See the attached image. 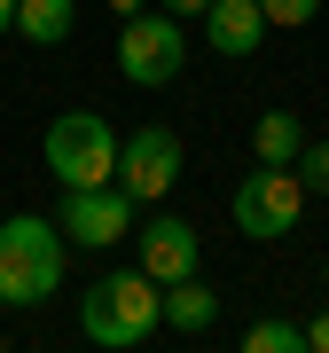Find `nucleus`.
Segmentation results:
<instances>
[{
	"label": "nucleus",
	"instance_id": "2eb2a0df",
	"mask_svg": "<svg viewBox=\"0 0 329 353\" xmlns=\"http://www.w3.org/2000/svg\"><path fill=\"white\" fill-rule=\"evenodd\" d=\"M259 8H266V24H314L321 0H259Z\"/></svg>",
	"mask_w": 329,
	"mask_h": 353
},
{
	"label": "nucleus",
	"instance_id": "6e6552de",
	"mask_svg": "<svg viewBox=\"0 0 329 353\" xmlns=\"http://www.w3.org/2000/svg\"><path fill=\"white\" fill-rule=\"evenodd\" d=\"M134 243H141V275H157V283H180V275H196V259H204L196 228L180 220V212H157L149 228H134Z\"/></svg>",
	"mask_w": 329,
	"mask_h": 353
},
{
	"label": "nucleus",
	"instance_id": "f257e3e1",
	"mask_svg": "<svg viewBox=\"0 0 329 353\" xmlns=\"http://www.w3.org/2000/svg\"><path fill=\"white\" fill-rule=\"evenodd\" d=\"M164 322V283L141 275V267H118V275H102L87 299H78V330H87L94 345H141L149 330Z\"/></svg>",
	"mask_w": 329,
	"mask_h": 353
},
{
	"label": "nucleus",
	"instance_id": "7ed1b4c3",
	"mask_svg": "<svg viewBox=\"0 0 329 353\" xmlns=\"http://www.w3.org/2000/svg\"><path fill=\"white\" fill-rule=\"evenodd\" d=\"M118 150L126 141L110 134V118L102 110H63L39 141V157H47V173L63 181V189H94V181H118Z\"/></svg>",
	"mask_w": 329,
	"mask_h": 353
},
{
	"label": "nucleus",
	"instance_id": "aec40b11",
	"mask_svg": "<svg viewBox=\"0 0 329 353\" xmlns=\"http://www.w3.org/2000/svg\"><path fill=\"white\" fill-rule=\"evenodd\" d=\"M321 283H329V259H321Z\"/></svg>",
	"mask_w": 329,
	"mask_h": 353
},
{
	"label": "nucleus",
	"instance_id": "1a4fd4ad",
	"mask_svg": "<svg viewBox=\"0 0 329 353\" xmlns=\"http://www.w3.org/2000/svg\"><path fill=\"white\" fill-rule=\"evenodd\" d=\"M204 39H212L220 55H251L266 39V8L259 0H212V8H204Z\"/></svg>",
	"mask_w": 329,
	"mask_h": 353
},
{
	"label": "nucleus",
	"instance_id": "9b49d317",
	"mask_svg": "<svg viewBox=\"0 0 329 353\" xmlns=\"http://www.w3.org/2000/svg\"><path fill=\"white\" fill-rule=\"evenodd\" d=\"M71 24H78V0H16V32H24L32 48L71 39Z\"/></svg>",
	"mask_w": 329,
	"mask_h": 353
},
{
	"label": "nucleus",
	"instance_id": "9d476101",
	"mask_svg": "<svg viewBox=\"0 0 329 353\" xmlns=\"http://www.w3.org/2000/svg\"><path fill=\"white\" fill-rule=\"evenodd\" d=\"M212 322H220V290H212V283H196V275L164 283V330H180V338H204Z\"/></svg>",
	"mask_w": 329,
	"mask_h": 353
},
{
	"label": "nucleus",
	"instance_id": "dca6fc26",
	"mask_svg": "<svg viewBox=\"0 0 329 353\" xmlns=\"http://www.w3.org/2000/svg\"><path fill=\"white\" fill-rule=\"evenodd\" d=\"M306 345H314V353H329V314H314V322H306Z\"/></svg>",
	"mask_w": 329,
	"mask_h": 353
},
{
	"label": "nucleus",
	"instance_id": "4468645a",
	"mask_svg": "<svg viewBox=\"0 0 329 353\" xmlns=\"http://www.w3.org/2000/svg\"><path fill=\"white\" fill-rule=\"evenodd\" d=\"M298 181H306V196H329V141H306L298 150Z\"/></svg>",
	"mask_w": 329,
	"mask_h": 353
},
{
	"label": "nucleus",
	"instance_id": "423d86ee",
	"mask_svg": "<svg viewBox=\"0 0 329 353\" xmlns=\"http://www.w3.org/2000/svg\"><path fill=\"white\" fill-rule=\"evenodd\" d=\"M63 243H87V252H110V243L134 236V196L118 181H94V189H63Z\"/></svg>",
	"mask_w": 329,
	"mask_h": 353
},
{
	"label": "nucleus",
	"instance_id": "20e7f679",
	"mask_svg": "<svg viewBox=\"0 0 329 353\" xmlns=\"http://www.w3.org/2000/svg\"><path fill=\"white\" fill-rule=\"evenodd\" d=\"M180 63H189V39H180L173 8L126 16V32H118V71H126L134 87H164V79H180Z\"/></svg>",
	"mask_w": 329,
	"mask_h": 353
},
{
	"label": "nucleus",
	"instance_id": "6ab92c4d",
	"mask_svg": "<svg viewBox=\"0 0 329 353\" xmlns=\"http://www.w3.org/2000/svg\"><path fill=\"white\" fill-rule=\"evenodd\" d=\"M8 24H16V0H0V32H8Z\"/></svg>",
	"mask_w": 329,
	"mask_h": 353
},
{
	"label": "nucleus",
	"instance_id": "0eeeda50",
	"mask_svg": "<svg viewBox=\"0 0 329 353\" xmlns=\"http://www.w3.org/2000/svg\"><path fill=\"white\" fill-rule=\"evenodd\" d=\"M118 189L134 204H164L180 189V134H164V126L126 134V150H118Z\"/></svg>",
	"mask_w": 329,
	"mask_h": 353
},
{
	"label": "nucleus",
	"instance_id": "f03ea898",
	"mask_svg": "<svg viewBox=\"0 0 329 353\" xmlns=\"http://www.w3.org/2000/svg\"><path fill=\"white\" fill-rule=\"evenodd\" d=\"M55 283H63V228L39 212L0 220V306H39L55 299Z\"/></svg>",
	"mask_w": 329,
	"mask_h": 353
},
{
	"label": "nucleus",
	"instance_id": "a211bd4d",
	"mask_svg": "<svg viewBox=\"0 0 329 353\" xmlns=\"http://www.w3.org/2000/svg\"><path fill=\"white\" fill-rule=\"evenodd\" d=\"M110 8H118V16H141V8H149V0H110Z\"/></svg>",
	"mask_w": 329,
	"mask_h": 353
},
{
	"label": "nucleus",
	"instance_id": "f3484780",
	"mask_svg": "<svg viewBox=\"0 0 329 353\" xmlns=\"http://www.w3.org/2000/svg\"><path fill=\"white\" fill-rule=\"evenodd\" d=\"M157 8H173V16H204L212 0H157Z\"/></svg>",
	"mask_w": 329,
	"mask_h": 353
},
{
	"label": "nucleus",
	"instance_id": "ddd939ff",
	"mask_svg": "<svg viewBox=\"0 0 329 353\" xmlns=\"http://www.w3.org/2000/svg\"><path fill=\"white\" fill-rule=\"evenodd\" d=\"M298 345H306V322H282V314L243 330V353H298Z\"/></svg>",
	"mask_w": 329,
	"mask_h": 353
},
{
	"label": "nucleus",
	"instance_id": "f8f14e48",
	"mask_svg": "<svg viewBox=\"0 0 329 353\" xmlns=\"http://www.w3.org/2000/svg\"><path fill=\"white\" fill-rule=\"evenodd\" d=\"M251 150H259V165H298V150H306L298 110H266L259 126H251Z\"/></svg>",
	"mask_w": 329,
	"mask_h": 353
},
{
	"label": "nucleus",
	"instance_id": "39448f33",
	"mask_svg": "<svg viewBox=\"0 0 329 353\" xmlns=\"http://www.w3.org/2000/svg\"><path fill=\"white\" fill-rule=\"evenodd\" d=\"M228 212H235L243 236H290L298 212H306V181H298V165H259V173H243L235 196H228Z\"/></svg>",
	"mask_w": 329,
	"mask_h": 353
}]
</instances>
